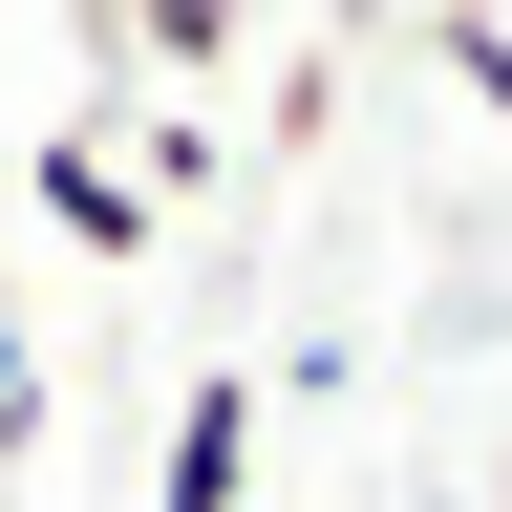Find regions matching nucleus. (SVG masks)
Segmentation results:
<instances>
[{
  "mask_svg": "<svg viewBox=\"0 0 512 512\" xmlns=\"http://www.w3.org/2000/svg\"><path fill=\"white\" fill-rule=\"evenodd\" d=\"M0 448H43V342H22V299H0Z\"/></svg>",
  "mask_w": 512,
  "mask_h": 512,
  "instance_id": "4",
  "label": "nucleus"
},
{
  "mask_svg": "<svg viewBox=\"0 0 512 512\" xmlns=\"http://www.w3.org/2000/svg\"><path fill=\"white\" fill-rule=\"evenodd\" d=\"M22 192H43V235H64V256L150 278V192H128V150H107V128H43V150H22Z\"/></svg>",
  "mask_w": 512,
  "mask_h": 512,
  "instance_id": "1",
  "label": "nucleus"
},
{
  "mask_svg": "<svg viewBox=\"0 0 512 512\" xmlns=\"http://www.w3.org/2000/svg\"><path fill=\"white\" fill-rule=\"evenodd\" d=\"M107 64H171V86H192V64H235V22H214V0H150V22H107Z\"/></svg>",
  "mask_w": 512,
  "mask_h": 512,
  "instance_id": "3",
  "label": "nucleus"
},
{
  "mask_svg": "<svg viewBox=\"0 0 512 512\" xmlns=\"http://www.w3.org/2000/svg\"><path fill=\"white\" fill-rule=\"evenodd\" d=\"M150 512H256V384H235V363L171 406V470H150Z\"/></svg>",
  "mask_w": 512,
  "mask_h": 512,
  "instance_id": "2",
  "label": "nucleus"
},
{
  "mask_svg": "<svg viewBox=\"0 0 512 512\" xmlns=\"http://www.w3.org/2000/svg\"><path fill=\"white\" fill-rule=\"evenodd\" d=\"M448 86H491V107H512V22H448Z\"/></svg>",
  "mask_w": 512,
  "mask_h": 512,
  "instance_id": "5",
  "label": "nucleus"
}]
</instances>
